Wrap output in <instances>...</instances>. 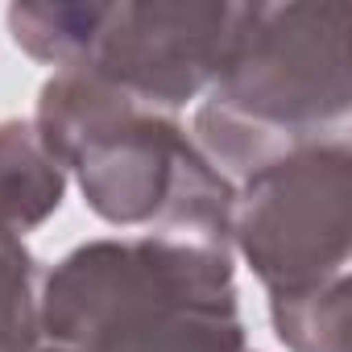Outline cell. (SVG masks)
I'll use <instances>...</instances> for the list:
<instances>
[{
  "mask_svg": "<svg viewBox=\"0 0 352 352\" xmlns=\"http://www.w3.org/2000/svg\"><path fill=\"white\" fill-rule=\"evenodd\" d=\"M232 0H54L13 5V42L54 71H83L129 100L179 116L204 100L241 25Z\"/></svg>",
  "mask_w": 352,
  "mask_h": 352,
  "instance_id": "cell-3",
  "label": "cell"
},
{
  "mask_svg": "<svg viewBox=\"0 0 352 352\" xmlns=\"http://www.w3.org/2000/svg\"><path fill=\"white\" fill-rule=\"evenodd\" d=\"M348 5H245L191 141L236 187L249 174L331 137L352 108Z\"/></svg>",
  "mask_w": 352,
  "mask_h": 352,
  "instance_id": "cell-2",
  "label": "cell"
},
{
  "mask_svg": "<svg viewBox=\"0 0 352 352\" xmlns=\"http://www.w3.org/2000/svg\"><path fill=\"white\" fill-rule=\"evenodd\" d=\"M352 149L344 137L307 145L236 183L232 257H245L265 294L311 290L348 274Z\"/></svg>",
  "mask_w": 352,
  "mask_h": 352,
  "instance_id": "cell-4",
  "label": "cell"
},
{
  "mask_svg": "<svg viewBox=\"0 0 352 352\" xmlns=\"http://www.w3.org/2000/svg\"><path fill=\"white\" fill-rule=\"evenodd\" d=\"M352 278H331L311 290L270 294V323L286 352H348Z\"/></svg>",
  "mask_w": 352,
  "mask_h": 352,
  "instance_id": "cell-8",
  "label": "cell"
},
{
  "mask_svg": "<svg viewBox=\"0 0 352 352\" xmlns=\"http://www.w3.org/2000/svg\"><path fill=\"white\" fill-rule=\"evenodd\" d=\"M79 352H257L249 348L236 294L174 298L116 319Z\"/></svg>",
  "mask_w": 352,
  "mask_h": 352,
  "instance_id": "cell-7",
  "label": "cell"
},
{
  "mask_svg": "<svg viewBox=\"0 0 352 352\" xmlns=\"http://www.w3.org/2000/svg\"><path fill=\"white\" fill-rule=\"evenodd\" d=\"M30 124L104 224L232 249L236 187L199 153L179 116L153 112L83 71H54Z\"/></svg>",
  "mask_w": 352,
  "mask_h": 352,
  "instance_id": "cell-1",
  "label": "cell"
},
{
  "mask_svg": "<svg viewBox=\"0 0 352 352\" xmlns=\"http://www.w3.org/2000/svg\"><path fill=\"white\" fill-rule=\"evenodd\" d=\"M195 294H236L228 245L179 232L87 241L42 278V344L79 352L133 311Z\"/></svg>",
  "mask_w": 352,
  "mask_h": 352,
  "instance_id": "cell-5",
  "label": "cell"
},
{
  "mask_svg": "<svg viewBox=\"0 0 352 352\" xmlns=\"http://www.w3.org/2000/svg\"><path fill=\"white\" fill-rule=\"evenodd\" d=\"M67 195V174L30 120H0V352L42 348V261L25 245Z\"/></svg>",
  "mask_w": 352,
  "mask_h": 352,
  "instance_id": "cell-6",
  "label": "cell"
},
{
  "mask_svg": "<svg viewBox=\"0 0 352 352\" xmlns=\"http://www.w3.org/2000/svg\"><path fill=\"white\" fill-rule=\"evenodd\" d=\"M38 352H71V348H58V344H42Z\"/></svg>",
  "mask_w": 352,
  "mask_h": 352,
  "instance_id": "cell-9",
  "label": "cell"
}]
</instances>
